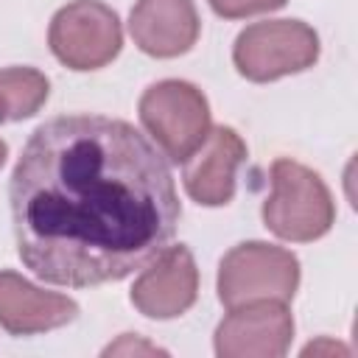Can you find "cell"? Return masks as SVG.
I'll return each instance as SVG.
<instances>
[{"label": "cell", "instance_id": "6da1fadb", "mask_svg": "<svg viewBox=\"0 0 358 358\" xmlns=\"http://www.w3.org/2000/svg\"><path fill=\"white\" fill-rule=\"evenodd\" d=\"M17 255L48 285L120 282L165 252L182 204L168 157L129 120L39 123L8 179Z\"/></svg>", "mask_w": 358, "mask_h": 358}, {"label": "cell", "instance_id": "7a4b0ae2", "mask_svg": "<svg viewBox=\"0 0 358 358\" xmlns=\"http://www.w3.org/2000/svg\"><path fill=\"white\" fill-rule=\"evenodd\" d=\"M336 204L316 171L294 159L271 162V196L263 201V224L282 241L308 243L330 232Z\"/></svg>", "mask_w": 358, "mask_h": 358}, {"label": "cell", "instance_id": "3957f363", "mask_svg": "<svg viewBox=\"0 0 358 358\" xmlns=\"http://www.w3.org/2000/svg\"><path fill=\"white\" fill-rule=\"evenodd\" d=\"M140 120L171 162H185L210 134V103L199 87L179 78L151 84L140 98Z\"/></svg>", "mask_w": 358, "mask_h": 358}, {"label": "cell", "instance_id": "277c9868", "mask_svg": "<svg viewBox=\"0 0 358 358\" xmlns=\"http://www.w3.org/2000/svg\"><path fill=\"white\" fill-rule=\"evenodd\" d=\"M299 285V260L282 246L249 241L232 246L218 263V299L238 308L257 299H294Z\"/></svg>", "mask_w": 358, "mask_h": 358}, {"label": "cell", "instance_id": "5b68a950", "mask_svg": "<svg viewBox=\"0 0 358 358\" xmlns=\"http://www.w3.org/2000/svg\"><path fill=\"white\" fill-rule=\"evenodd\" d=\"M319 36L302 20H266L243 28L232 48L238 73L249 81H274L313 67Z\"/></svg>", "mask_w": 358, "mask_h": 358}, {"label": "cell", "instance_id": "8992f818", "mask_svg": "<svg viewBox=\"0 0 358 358\" xmlns=\"http://www.w3.org/2000/svg\"><path fill=\"white\" fill-rule=\"evenodd\" d=\"M48 42L53 56L78 73L109 64L123 45L117 14L101 0H73L50 20Z\"/></svg>", "mask_w": 358, "mask_h": 358}, {"label": "cell", "instance_id": "52a82bcc", "mask_svg": "<svg viewBox=\"0 0 358 358\" xmlns=\"http://www.w3.org/2000/svg\"><path fill=\"white\" fill-rule=\"evenodd\" d=\"M294 338V319L285 302L257 299L229 308L215 327V352L221 358H280Z\"/></svg>", "mask_w": 358, "mask_h": 358}, {"label": "cell", "instance_id": "ba28073f", "mask_svg": "<svg viewBox=\"0 0 358 358\" xmlns=\"http://www.w3.org/2000/svg\"><path fill=\"white\" fill-rule=\"evenodd\" d=\"M199 296V268L187 246H168L134 280L131 305L148 319H176Z\"/></svg>", "mask_w": 358, "mask_h": 358}, {"label": "cell", "instance_id": "9c48e42d", "mask_svg": "<svg viewBox=\"0 0 358 358\" xmlns=\"http://www.w3.org/2000/svg\"><path fill=\"white\" fill-rule=\"evenodd\" d=\"M246 159V143L229 126L210 129L207 140L182 162V182L193 201L221 207L235 196V173Z\"/></svg>", "mask_w": 358, "mask_h": 358}, {"label": "cell", "instance_id": "30bf717a", "mask_svg": "<svg viewBox=\"0 0 358 358\" xmlns=\"http://www.w3.org/2000/svg\"><path fill=\"white\" fill-rule=\"evenodd\" d=\"M199 28L193 0H137L129 17L134 45L157 59L187 53L199 39Z\"/></svg>", "mask_w": 358, "mask_h": 358}, {"label": "cell", "instance_id": "8fae6325", "mask_svg": "<svg viewBox=\"0 0 358 358\" xmlns=\"http://www.w3.org/2000/svg\"><path fill=\"white\" fill-rule=\"evenodd\" d=\"M78 305L56 291H42L17 271H0V327L11 336H34L70 324Z\"/></svg>", "mask_w": 358, "mask_h": 358}, {"label": "cell", "instance_id": "7c38bea8", "mask_svg": "<svg viewBox=\"0 0 358 358\" xmlns=\"http://www.w3.org/2000/svg\"><path fill=\"white\" fill-rule=\"evenodd\" d=\"M50 81L34 67H6L0 70V123L25 120L42 109L48 101Z\"/></svg>", "mask_w": 358, "mask_h": 358}, {"label": "cell", "instance_id": "4fadbf2b", "mask_svg": "<svg viewBox=\"0 0 358 358\" xmlns=\"http://www.w3.org/2000/svg\"><path fill=\"white\" fill-rule=\"evenodd\" d=\"M210 6L218 17L241 20V17H252L263 11H277L285 6V0H210Z\"/></svg>", "mask_w": 358, "mask_h": 358}, {"label": "cell", "instance_id": "5bb4252c", "mask_svg": "<svg viewBox=\"0 0 358 358\" xmlns=\"http://www.w3.org/2000/svg\"><path fill=\"white\" fill-rule=\"evenodd\" d=\"M120 352H165V350H159L154 344H145V341H140V338L126 333V336H120V341H115V344H109L103 350V355H120Z\"/></svg>", "mask_w": 358, "mask_h": 358}, {"label": "cell", "instance_id": "9a60e30c", "mask_svg": "<svg viewBox=\"0 0 358 358\" xmlns=\"http://www.w3.org/2000/svg\"><path fill=\"white\" fill-rule=\"evenodd\" d=\"M6 154H8V148H6V143L0 140V168H3V162H6Z\"/></svg>", "mask_w": 358, "mask_h": 358}]
</instances>
